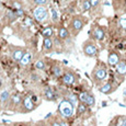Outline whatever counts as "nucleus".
Returning a JSON list of instances; mask_svg holds the SVG:
<instances>
[{"instance_id": "29", "label": "nucleus", "mask_w": 126, "mask_h": 126, "mask_svg": "<svg viewBox=\"0 0 126 126\" xmlns=\"http://www.w3.org/2000/svg\"><path fill=\"white\" fill-rule=\"evenodd\" d=\"M16 16L18 18H21V16H24V11H23V9L22 8H20V9H16Z\"/></svg>"}, {"instance_id": "12", "label": "nucleus", "mask_w": 126, "mask_h": 126, "mask_svg": "<svg viewBox=\"0 0 126 126\" xmlns=\"http://www.w3.org/2000/svg\"><path fill=\"white\" fill-rule=\"evenodd\" d=\"M24 109H25L26 111H29V112L34 109V104H33V100L31 96H26V98L24 99Z\"/></svg>"}, {"instance_id": "2", "label": "nucleus", "mask_w": 126, "mask_h": 126, "mask_svg": "<svg viewBox=\"0 0 126 126\" xmlns=\"http://www.w3.org/2000/svg\"><path fill=\"white\" fill-rule=\"evenodd\" d=\"M59 112L65 117H70L74 113V104L69 100H64L59 104Z\"/></svg>"}, {"instance_id": "5", "label": "nucleus", "mask_w": 126, "mask_h": 126, "mask_svg": "<svg viewBox=\"0 0 126 126\" xmlns=\"http://www.w3.org/2000/svg\"><path fill=\"white\" fill-rule=\"evenodd\" d=\"M83 25H84V21L82 20L80 16H75V18L71 20V23H70V26H71L75 35H77L79 32H80L82 30V28H83Z\"/></svg>"}, {"instance_id": "4", "label": "nucleus", "mask_w": 126, "mask_h": 126, "mask_svg": "<svg viewBox=\"0 0 126 126\" xmlns=\"http://www.w3.org/2000/svg\"><path fill=\"white\" fill-rule=\"evenodd\" d=\"M33 16L34 19L38 22H44L48 18V11L46 10L44 6H38L33 10Z\"/></svg>"}, {"instance_id": "25", "label": "nucleus", "mask_w": 126, "mask_h": 126, "mask_svg": "<svg viewBox=\"0 0 126 126\" xmlns=\"http://www.w3.org/2000/svg\"><path fill=\"white\" fill-rule=\"evenodd\" d=\"M88 96H89V93L88 92H82V93L79 95V99H80V101L82 103H86V101H87V99H88Z\"/></svg>"}, {"instance_id": "28", "label": "nucleus", "mask_w": 126, "mask_h": 126, "mask_svg": "<svg viewBox=\"0 0 126 126\" xmlns=\"http://www.w3.org/2000/svg\"><path fill=\"white\" fill-rule=\"evenodd\" d=\"M21 102L20 95H12V104H19Z\"/></svg>"}, {"instance_id": "3", "label": "nucleus", "mask_w": 126, "mask_h": 126, "mask_svg": "<svg viewBox=\"0 0 126 126\" xmlns=\"http://www.w3.org/2000/svg\"><path fill=\"white\" fill-rule=\"evenodd\" d=\"M106 76H108V71H106V67L104 65L96 67L92 72V77L95 82H102L106 79Z\"/></svg>"}, {"instance_id": "6", "label": "nucleus", "mask_w": 126, "mask_h": 126, "mask_svg": "<svg viewBox=\"0 0 126 126\" xmlns=\"http://www.w3.org/2000/svg\"><path fill=\"white\" fill-rule=\"evenodd\" d=\"M116 88H117V86H116L115 83H113L112 81H109V82H106L105 84H103L99 90L104 94H111L112 92H114L116 90Z\"/></svg>"}, {"instance_id": "32", "label": "nucleus", "mask_w": 126, "mask_h": 126, "mask_svg": "<svg viewBox=\"0 0 126 126\" xmlns=\"http://www.w3.org/2000/svg\"><path fill=\"white\" fill-rule=\"evenodd\" d=\"M120 126H126V116L125 117H122V120L120 122Z\"/></svg>"}, {"instance_id": "11", "label": "nucleus", "mask_w": 126, "mask_h": 126, "mask_svg": "<svg viewBox=\"0 0 126 126\" xmlns=\"http://www.w3.org/2000/svg\"><path fill=\"white\" fill-rule=\"evenodd\" d=\"M116 72L121 76H125L126 75V63L125 62H120L116 65Z\"/></svg>"}, {"instance_id": "15", "label": "nucleus", "mask_w": 126, "mask_h": 126, "mask_svg": "<svg viewBox=\"0 0 126 126\" xmlns=\"http://www.w3.org/2000/svg\"><path fill=\"white\" fill-rule=\"evenodd\" d=\"M31 59H32V55H31L30 53H25V54L23 55L22 59L20 60V63L23 65V66H26V65H29V64H30Z\"/></svg>"}, {"instance_id": "26", "label": "nucleus", "mask_w": 126, "mask_h": 126, "mask_svg": "<svg viewBox=\"0 0 126 126\" xmlns=\"http://www.w3.org/2000/svg\"><path fill=\"white\" fill-rule=\"evenodd\" d=\"M68 100L72 104H74V106L77 105V95H76V94H69V95H68Z\"/></svg>"}, {"instance_id": "35", "label": "nucleus", "mask_w": 126, "mask_h": 126, "mask_svg": "<svg viewBox=\"0 0 126 126\" xmlns=\"http://www.w3.org/2000/svg\"><path fill=\"white\" fill-rule=\"evenodd\" d=\"M0 86H1V81H0Z\"/></svg>"}, {"instance_id": "9", "label": "nucleus", "mask_w": 126, "mask_h": 126, "mask_svg": "<svg viewBox=\"0 0 126 126\" xmlns=\"http://www.w3.org/2000/svg\"><path fill=\"white\" fill-rule=\"evenodd\" d=\"M25 54L24 53V50L22 49V48H16V49H14L13 52H12V59L13 60H16V62H20L21 59H22L23 55Z\"/></svg>"}, {"instance_id": "10", "label": "nucleus", "mask_w": 126, "mask_h": 126, "mask_svg": "<svg viewBox=\"0 0 126 126\" xmlns=\"http://www.w3.org/2000/svg\"><path fill=\"white\" fill-rule=\"evenodd\" d=\"M63 80H64V82L66 84L70 86V84H72L75 82V80H76V76H75L72 72H67V74H65L64 76H63Z\"/></svg>"}, {"instance_id": "22", "label": "nucleus", "mask_w": 126, "mask_h": 126, "mask_svg": "<svg viewBox=\"0 0 126 126\" xmlns=\"http://www.w3.org/2000/svg\"><path fill=\"white\" fill-rule=\"evenodd\" d=\"M50 16H52V20H53V21H55V22H57L58 19H59V16H58L57 11L55 10L54 8H53L52 10H50Z\"/></svg>"}, {"instance_id": "23", "label": "nucleus", "mask_w": 126, "mask_h": 126, "mask_svg": "<svg viewBox=\"0 0 126 126\" xmlns=\"http://www.w3.org/2000/svg\"><path fill=\"white\" fill-rule=\"evenodd\" d=\"M9 99V92L8 91H3L1 93V95H0V100L2 101V102H7Z\"/></svg>"}, {"instance_id": "34", "label": "nucleus", "mask_w": 126, "mask_h": 126, "mask_svg": "<svg viewBox=\"0 0 126 126\" xmlns=\"http://www.w3.org/2000/svg\"><path fill=\"white\" fill-rule=\"evenodd\" d=\"M52 126H60V124H59V123H56V122H55V123H54V124H53Z\"/></svg>"}, {"instance_id": "36", "label": "nucleus", "mask_w": 126, "mask_h": 126, "mask_svg": "<svg viewBox=\"0 0 126 126\" xmlns=\"http://www.w3.org/2000/svg\"><path fill=\"white\" fill-rule=\"evenodd\" d=\"M78 126H82V125H78Z\"/></svg>"}, {"instance_id": "27", "label": "nucleus", "mask_w": 126, "mask_h": 126, "mask_svg": "<svg viewBox=\"0 0 126 126\" xmlns=\"http://www.w3.org/2000/svg\"><path fill=\"white\" fill-rule=\"evenodd\" d=\"M53 72H54V75L56 77H60V75H62V69H60L59 67L55 66L54 68H53Z\"/></svg>"}, {"instance_id": "1", "label": "nucleus", "mask_w": 126, "mask_h": 126, "mask_svg": "<svg viewBox=\"0 0 126 126\" xmlns=\"http://www.w3.org/2000/svg\"><path fill=\"white\" fill-rule=\"evenodd\" d=\"M82 49H83V54L88 57H94L99 53L96 45L91 41H86L83 43V45H82Z\"/></svg>"}, {"instance_id": "30", "label": "nucleus", "mask_w": 126, "mask_h": 126, "mask_svg": "<svg viewBox=\"0 0 126 126\" xmlns=\"http://www.w3.org/2000/svg\"><path fill=\"white\" fill-rule=\"evenodd\" d=\"M48 2V0H34V3H36L37 6H45Z\"/></svg>"}, {"instance_id": "17", "label": "nucleus", "mask_w": 126, "mask_h": 126, "mask_svg": "<svg viewBox=\"0 0 126 126\" xmlns=\"http://www.w3.org/2000/svg\"><path fill=\"white\" fill-rule=\"evenodd\" d=\"M44 47H45L46 50H52V48H53V41H52V37L44 38Z\"/></svg>"}, {"instance_id": "21", "label": "nucleus", "mask_w": 126, "mask_h": 126, "mask_svg": "<svg viewBox=\"0 0 126 126\" xmlns=\"http://www.w3.org/2000/svg\"><path fill=\"white\" fill-rule=\"evenodd\" d=\"M35 67H36V69H40V70L45 69V63H44V60H42V59L37 60V62H36V64H35Z\"/></svg>"}, {"instance_id": "19", "label": "nucleus", "mask_w": 126, "mask_h": 126, "mask_svg": "<svg viewBox=\"0 0 126 126\" xmlns=\"http://www.w3.org/2000/svg\"><path fill=\"white\" fill-rule=\"evenodd\" d=\"M86 104L87 105H89V106H93L94 104H95V99H94V96L92 95L91 93H89V96H88V99H87V101H86Z\"/></svg>"}, {"instance_id": "8", "label": "nucleus", "mask_w": 126, "mask_h": 126, "mask_svg": "<svg viewBox=\"0 0 126 126\" xmlns=\"http://www.w3.org/2000/svg\"><path fill=\"white\" fill-rule=\"evenodd\" d=\"M120 56H118L117 53L115 52H111L109 54V57H108V63L110 66H116V65L120 63Z\"/></svg>"}, {"instance_id": "16", "label": "nucleus", "mask_w": 126, "mask_h": 126, "mask_svg": "<svg viewBox=\"0 0 126 126\" xmlns=\"http://www.w3.org/2000/svg\"><path fill=\"white\" fill-rule=\"evenodd\" d=\"M53 34H54V31H53L52 28H46L43 30L42 32V35L44 38H47V37H52Z\"/></svg>"}, {"instance_id": "20", "label": "nucleus", "mask_w": 126, "mask_h": 126, "mask_svg": "<svg viewBox=\"0 0 126 126\" xmlns=\"http://www.w3.org/2000/svg\"><path fill=\"white\" fill-rule=\"evenodd\" d=\"M86 111H87V104L86 103L79 104L78 110H77V113H78L79 115H81V114H83V113H86Z\"/></svg>"}, {"instance_id": "33", "label": "nucleus", "mask_w": 126, "mask_h": 126, "mask_svg": "<svg viewBox=\"0 0 126 126\" xmlns=\"http://www.w3.org/2000/svg\"><path fill=\"white\" fill-rule=\"evenodd\" d=\"M59 124H60V126H69L68 124H67V123L66 122H60L59 123Z\"/></svg>"}, {"instance_id": "24", "label": "nucleus", "mask_w": 126, "mask_h": 126, "mask_svg": "<svg viewBox=\"0 0 126 126\" xmlns=\"http://www.w3.org/2000/svg\"><path fill=\"white\" fill-rule=\"evenodd\" d=\"M118 24L121 25V28H122L123 30H126V16H122V18L120 19V21H118Z\"/></svg>"}, {"instance_id": "31", "label": "nucleus", "mask_w": 126, "mask_h": 126, "mask_svg": "<svg viewBox=\"0 0 126 126\" xmlns=\"http://www.w3.org/2000/svg\"><path fill=\"white\" fill-rule=\"evenodd\" d=\"M90 2H91L92 8H96V7H99V4H100V0H90Z\"/></svg>"}, {"instance_id": "7", "label": "nucleus", "mask_w": 126, "mask_h": 126, "mask_svg": "<svg viewBox=\"0 0 126 126\" xmlns=\"http://www.w3.org/2000/svg\"><path fill=\"white\" fill-rule=\"evenodd\" d=\"M92 36L95 38L96 41H103L105 37V32L102 28L100 26H95V28L92 30Z\"/></svg>"}, {"instance_id": "13", "label": "nucleus", "mask_w": 126, "mask_h": 126, "mask_svg": "<svg viewBox=\"0 0 126 126\" xmlns=\"http://www.w3.org/2000/svg\"><path fill=\"white\" fill-rule=\"evenodd\" d=\"M45 98H46V100H48V101H55L57 96H56V94L54 93V91H53L52 89L48 88V89L45 90Z\"/></svg>"}, {"instance_id": "18", "label": "nucleus", "mask_w": 126, "mask_h": 126, "mask_svg": "<svg viewBox=\"0 0 126 126\" xmlns=\"http://www.w3.org/2000/svg\"><path fill=\"white\" fill-rule=\"evenodd\" d=\"M91 8H92V7H91L90 0H83V1H82V11H83V12L89 11Z\"/></svg>"}, {"instance_id": "14", "label": "nucleus", "mask_w": 126, "mask_h": 126, "mask_svg": "<svg viewBox=\"0 0 126 126\" xmlns=\"http://www.w3.org/2000/svg\"><path fill=\"white\" fill-rule=\"evenodd\" d=\"M69 36V32H68V30H67L66 28H59L58 29V37L59 38H67Z\"/></svg>"}]
</instances>
